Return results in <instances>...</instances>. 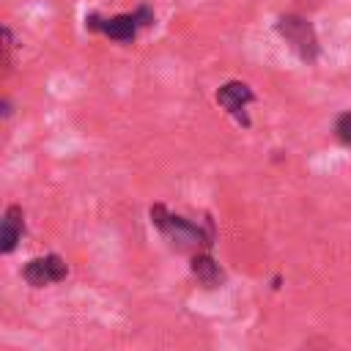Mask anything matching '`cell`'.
Returning <instances> with one entry per match:
<instances>
[{"mask_svg": "<svg viewBox=\"0 0 351 351\" xmlns=\"http://www.w3.org/2000/svg\"><path fill=\"white\" fill-rule=\"evenodd\" d=\"M22 230H25V211H22V206H8L5 214H3V228H0V250L5 255L14 252L16 241L22 239Z\"/></svg>", "mask_w": 351, "mask_h": 351, "instance_id": "8992f818", "label": "cell"}, {"mask_svg": "<svg viewBox=\"0 0 351 351\" xmlns=\"http://www.w3.org/2000/svg\"><path fill=\"white\" fill-rule=\"evenodd\" d=\"M85 25L90 30H101L112 41H132L137 36V27H140V22H137L134 14H118V16H110V19H99L96 14H90L85 19Z\"/></svg>", "mask_w": 351, "mask_h": 351, "instance_id": "5b68a950", "label": "cell"}, {"mask_svg": "<svg viewBox=\"0 0 351 351\" xmlns=\"http://www.w3.org/2000/svg\"><path fill=\"white\" fill-rule=\"evenodd\" d=\"M151 222L167 236V241L181 252H203L211 247V236H203L197 225H192L184 217L170 214L165 206H151Z\"/></svg>", "mask_w": 351, "mask_h": 351, "instance_id": "6da1fadb", "label": "cell"}, {"mask_svg": "<svg viewBox=\"0 0 351 351\" xmlns=\"http://www.w3.org/2000/svg\"><path fill=\"white\" fill-rule=\"evenodd\" d=\"M66 274H69V266H66V261H63L60 255H55V252H49V255H44V258H33V261H27L25 269H22L25 282L33 285V288H44V285L60 282V280H66Z\"/></svg>", "mask_w": 351, "mask_h": 351, "instance_id": "3957f363", "label": "cell"}, {"mask_svg": "<svg viewBox=\"0 0 351 351\" xmlns=\"http://www.w3.org/2000/svg\"><path fill=\"white\" fill-rule=\"evenodd\" d=\"M277 33L288 41V47L307 63H313L318 58V36L313 30V25L304 16L296 14H285L277 19Z\"/></svg>", "mask_w": 351, "mask_h": 351, "instance_id": "7a4b0ae2", "label": "cell"}, {"mask_svg": "<svg viewBox=\"0 0 351 351\" xmlns=\"http://www.w3.org/2000/svg\"><path fill=\"white\" fill-rule=\"evenodd\" d=\"M255 96H252V90H250V85L247 82H239V80H230V82H225L219 90H217V101H219V107H225L239 123H244V126H250V118H247V104L252 101Z\"/></svg>", "mask_w": 351, "mask_h": 351, "instance_id": "277c9868", "label": "cell"}, {"mask_svg": "<svg viewBox=\"0 0 351 351\" xmlns=\"http://www.w3.org/2000/svg\"><path fill=\"white\" fill-rule=\"evenodd\" d=\"M335 137L343 145H351V110L343 112V115H337V121H335Z\"/></svg>", "mask_w": 351, "mask_h": 351, "instance_id": "ba28073f", "label": "cell"}, {"mask_svg": "<svg viewBox=\"0 0 351 351\" xmlns=\"http://www.w3.org/2000/svg\"><path fill=\"white\" fill-rule=\"evenodd\" d=\"M192 274H195L206 288H214V285L222 280V269H219V263H217L208 252L192 255Z\"/></svg>", "mask_w": 351, "mask_h": 351, "instance_id": "52a82bcc", "label": "cell"}]
</instances>
